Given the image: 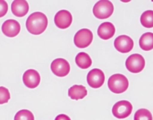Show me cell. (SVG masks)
<instances>
[{"label": "cell", "instance_id": "obj_1", "mask_svg": "<svg viewBox=\"0 0 153 120\" xmlns=\"http://www.w3.org/2000/svg\"><path fill=\"white\" fill-rule=\"evenodd\" d=\"M25 26L31 34L38 35L44 32L47 28V16L42 12H34L27 18Z\"/></svg>", "mask_w": 153, "mask_h": 120}, {"label": "cell", "instance_id": "obj_2", "mask_svg": "<svg viewBox=\"0 0 153 120\" xmlns=\"http://www.w3.org/2000/svg\"><path fill=\"white\" fill-rule=\"evenodd\" d=\"M128 80L126 76L121 74H115L110 76L108 81V86L112 92L121 94L128 88Z\"/></svg>", "mask_w": 153, "mask_h": 120}, {"label": "cell", "instance_id": "obj_3", "mask_svg": "<svg viewBox=\"0 0 153 120\" xmlns=\"http://www.w3.org/2000/svg\"><path fill=\"white\" fill-rule=\"evenodd\" d=\"M114 12V5L108 0H100L94 6L93 13L94 16L100 20L110 17Z\"/></svg>", "mask_w": 153, "mask_h": 120}, {"label": "cell", "instance_id": "obj_4", "mask_svg": "<svg viewBox=\"0 0 153 120\" xmlns=\"http://www.w3.org/2000/svg\"><path fill=\"white\" fill-rule=\"evenodd\" d=\"M126 67L128 71L137 74L141 72L145 67V59L140 54H132L127 58Z\"/></svg>", "mask_w": 153, "mask_h": 120}, {"label": "cell", "instance_id": "obj_5", "mask_svg": "<svg viewBox=\"0 0 153 120\" xmlns=\"http://www.w3.org/2000/svg\"><path fill=\"white\" fill-rule=\"evenodd\" d=\"M132 104L128 100H120L114 105L112 113L117 118H126L131 115L132 112Z\"/></svg>", "mask_w": 153, "mask_h": 120}, {"label": "cell", "instance_id": "obj_6", "mask_svg": "<svg viewBox=\"0 0 153 120\" xmlns=\"http://www.w3.org/2000/svg\"><path fill=\"white\" fill-rule=\"evenodd\" d=\"M94 34L88 28L79 30L74 36V44L77 47L86 48L92 43Z\"/></svg>", "mask_w": 153, "mask_h": 120}, {"label": "cell", "instance_id": "obj_7", "mask_svg": "<svg viewBox=\"0 0 153 120\" xmlns=\"http://www.w3.org/2000/svg\"><path fill=\"white\" fill-rule=\"evenodd\" d=\"M51 70L52 73L59 77L68 75L70 71V65L68 62L62 58H58L53 60L51 64Z\"/></svg>", "mask_w": 153, "mask_h": 120}, {"label": "cell", "instance_id": "obj_8", "mask_svg": "<svg viewBox=\"0 0 153 120\" xmlns=\"http://www.w3.org/2000/svg\"><path fill=\"white\" fill-rule=\"evenodd\" d=\"M105 74L102 70L99 68H94L90 70L87 76V81L88 85L94 88H100L104 84Z\"/></svg>", "mask_w": 153, "mask_h": 120}, {"label": "cell", "instance_id": "obj_9", "mask_svg": "<svg viewBox=\"0 0 153 120\" xmlns=\"http://www.w3.org/2000/svg\"><path fill=\"white\" fill-rule=\"evenodd\" d=\"M114 45L117 50H118L119 52H122V53H127L133 49L134 41L129 36L123 34V35L118 36L115 39Z\"/></svg>", "mask_w": 153, "mask_h": 120}, {"label": "cell", "instance_id": "obj_10", "mask_svg": "<svg viewBox=\"0 0 153 120\" xmlns=\"http://www.w3.org/2000/svg\"><path fill=\"white\" fill-rule=\"evenodd\" d=\"M54 22L57 27L61 29L69 28L73 22V16L67 10H61L55 14Z\"/></svg>", "mask_w": 153, "mask_h": 120}, {"label": "cell", "instance_id": "obj_11", "mask_svg": "<svg viewBox=\"0 0 153 120\" xmlns=\"http://www.w3.org/2000/svg\"><path fill=\"white\" fill-rule=\"evenodd\" d=\"M20 24L19 22L13 19L7 20L1 26L3 34L9 38H13L17 35L20 32Z\"/></svg>", "mask_w": 153, "mask_h": 120}, {"label": "cell", "instance_id": "obj_12", "mask_svg": "<svg viewBox=\"0 0 153 120\" xmlns=\"http://www.w3.org/2000/svg\"><path fill=\"white\" fill-rule=\"evenodd\" d=\"M22 80L25 86L29 88H34L40 84V76L36 70L28 69L23 74Z\"/></svg>", "mask_w": 153, "mask_h": 120}, {"label": "cell", "instance_id": "obj_13", "mask_svg": "<svg viewBox=\"0 0 153 120\" xmlns=\"http://www.w3.org/2000/svg\"><path fill=\"white\" fill-rule=\"evenodd\" d=\"M29 5L25 0H14L11 4L12 13L18 17H22L28 14Z\"/></svg>", "mask_w": 153, "mask_h": 120}, {"label": "cell", "instance_id": "obj_14", "mask_svg": "<svg viewBox=\"0 0 153 120\" xmlns=\"http://www.w3.org/2000/svg\"><path fill=\"white\" fill-rule=\"evenodd\" d=\"M97 34L100 38L103 40H108L111 38L115 34V27L110 22H105L100 24L97 30Z\"/></svg>", "mask_w": 153, "mask_h": 120}, {"label": "cell", "instance_id": "obj_15", "mask_svg": "<svg viewBox=\"0 0 153 120\" xmlns=\"http://www.w3.org/2000/svg\"><path fill=\"white\" fill-rule=\"evenodd\" d=\"M88 94L86 87L82 85H74L68 90V95L73 100H80Z\"/></svg>", "mask_w": 153, "mask_h": 120}, {"label": "cell", "instance_id": "obj_16", "mask_svg": "<svg viewBox=\"0 0 153 120\" xmlns=\"http://www.w3.org/2000/svg\"><path fill=\"white\" fill-rule=\"evenodd\" d=\"M140 48L145 51H149L153 49V33L146 32L140 37L139 40Z\"/></svg>", "mask_w": 153, "mask_h": 120}, {"label": "cell", "instance_id": "obj_17", "mask_svg": "<svg viewBox=\"0 0 153 120\" xmlns=\"http://www.w3.org/2000/svg\"><path fill=\"white\" fill-rule=\"evenodd\" d=\"M76 63L80 68L87 69L92 64V60L90 56L85 52H81L76 57Z\"/></svg>", "mask_w": 153, "mask_h": 120}, {"label": "cell", "instance_id": "obj_18", "mask_svg": "<svg viewBox=\"0 0 153 120\" xmlns=\"http://www.w3.org/2000/svg\"><path fill=\"white\" fill-rule=\"evenodd\" d=\"M140 22L146 28L153 27V10H148L142 14L140 16Z\"/></svg>", "mask_w": 153, "mask_h": 120}, {"label": "cell", "instance_id": "obj_19", "mask_svg": "<svg viewBox=\"0 0 153 120\" xmlns=\"http://www.w3.org/2000/svg\"><path fill=\"white\" fill-rule=\"evenodd\" d=\"M134 120H153L152 115L147 109H140L135 112Z\"/></svg>", "mask_w": 153, "mask_h": 120}, {"label": "cell", "instance_id": "obj_20", "mask_svg": "<svg viewBox=\"0 0 153 120\" xmlns=\"http://www.w3.org/2000/svg\"><path fill=\"white\" fill-rule=\"evenodd\" d=\"M14 120H34V116L31 111L28 110H21L16 112Z\"/></svg>", "mask_w": 153, "mask_h": 120}, {"label": "cell", "instance_id": "obj_21", "mask_svg": "<svg viewBox=\"0 0 153 120\" xmlns=\"http://www.w3.org/2000/svg\"><path fill=\"white\" fill-rule=\"evenodd\" d=\"M10 98L9 90L4 86H0V104L8 102Z\"/></svg>", "mask_w": 153, "mask_h": 120}, {"label": "cell", "instance_id": "obj_22", "mask_svg": "<svg viewBox=\"0 0 153 120\" xmlns=\"http://www.w3.org/2000/svg\"><path fill=\"white\" fill-rule=\"evenodd\" d=\"M8 10L7 3L4 0H0V17H2L7 14Z\"/></svg>", "mask_w": 153, "mask_h": 120}, {"label": "cell", "instance_id": "obj_23", "mask_svg": "<svg viewBox=\"0 0 153 120\" xmlns=\"http://www.w3.org/2000/svg\"><path fill=\"white\" fill-rule=\"evenodd\" d=\"M55 120H71L68 116L65 115V114H60V115L57 116Z\"/></svg>", "mask_w": 153, "mask_h": 120}]
</instances>
